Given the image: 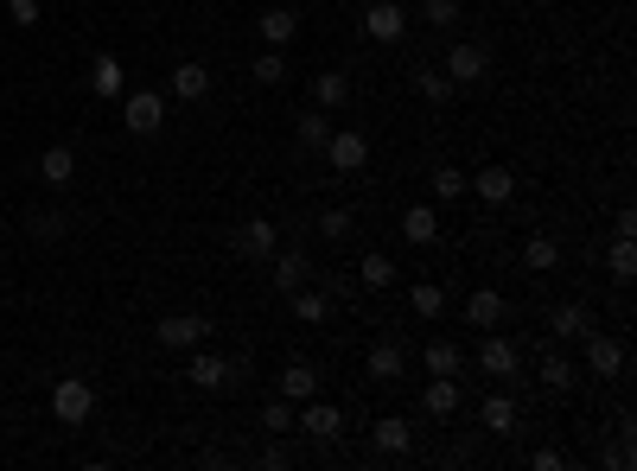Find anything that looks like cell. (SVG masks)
<instances>
[{"mask_svg": "<svg viewBox=\"0 0 637 471\" xmlns=\"http://www.w3.org/2000/svg\"><path fill=\"white\" fill-rule=\"evenodd\" d=\"M51 414H58L64 427H83V421L96 414V389H90L83 376H64L58 389H51Z\"/></svg>", "mask_w": 637, "mask_h": 471, "instance_id": "obj_1", "label": "cell"}, {"mask_svg": "<svg viewBox=\"0 0 637 471\" xmlns=\"http://www.w3.org/2000/svg\"><path fill=\"white\" fill-rule=\"evenodd\" d=\"M122 121H128V134L153 141V134L166 128V96H160V90H134V96L122 102Z\"/></svg>", "mask_w": 637, "mask_h": 471, "instance_id": "obj_2", "label": "cell"}, {"mask_svg": "<svg viewBox=\"0 0 637 471\" xmlns=\"http://www.w3.org/2000/svg\"><path fill=\"white\" fill-rule=\"evenodd\" d=\"M319 153L332 160V172H364L370 166V141L357 128H332V141H325Z\"/></svg>", "mask_w": 637, "mask_h": 471, "instance_id": "obj_3", "label": "cell"}, {"mask_svg": "<svg viewBox=\"0 0 637 471\" xmlns=\"http://www.w3.org/2000/svg\"><path fill=\"white\" fill-rule=\"evenodd\" d=\"M153 331H160V344H166V351H198V344L211 338V325H204L198 312H166V319L153 325Z\"/></svg>", "mask_w": 637, "mask_h": 471, "instance_id": "obj_4", "label": "cell"}, {"mask_svg": "<svg viewBox=\"0 0 637 471\" xmlns=\"http://www.w3.org/2000/svg\"><path fill=\"white\" fill-rule=\"evenodd\" d=\"M446 77H453V83H485L491 77V51L478 45V39L453 45V51H446Z\"/></svg>", "mask_w": 637, "mask_h": 471, "instance_id": "obj_5", "label": "cell"}, {"mask_svg": "<svg viewBox=\"0 0 637 471\" xmlns=\"http://www.w3.org/2000/svg\"><path fill=\"white\" fill-rule=\"evenodd\" d=\"M268 281H274V293H294V287H306V281H313V255H306V249L268 255Z\"/></svg>", "mask_w": 637, "mask_h": 471, "instance_id": "obj_6", "label": "cell"}, {"mask_svg": "<svg viewBox=\"0 0 637 471\" xmlns=\"http://www.w3.org/2000/svg\"><path fill=\"white\" fill-rule=\"evenodd\" d=\"M408 32V13H402V0H376V7L364 13V39H376V45H395Z\"/></svg>", "mask_w": 637, "mask_h": 471, "instance_id": "obj_7", "label": "cell"}, {"mask_svg": "<svg viewBox=\"0 0 637 471\" xmlns=\"http://www.w3.org/2000/svg\"><path fill=\"white\" fill-rule=\"evenodd\" d=\"M294 427L313 433V440H338V433H344V414L332 408V401H300V408H294Z\"/></svg>", "mask_w": 637, "mask_h": 471, "instance_id": "obj_8", "label": "cell"}, {"mask_svg": "<svg viewBox=\"0 0 637 471\" xmlns=\"http://www.w3.org/2000/svg\"><path fill=\"white\" fill-rule=\"evenodd\" d=\"M274 242H281V230H274L268 217H249L243 230H236V255H243V261H268Z\"/></svg>", "mask_w": 637, "mask_h": 471, "instance_id": "obj_9", "label": "cell"}, {"mask_svg": "<svg viewBox=\"0 0 637 471\" xmlns=\"http://www.w3.org/2000/svg\"><path fill=\"white\" fill-rule=\"evenodd\" d=\"M587 370L606 382V376H625V344L618 338H599V331H587Z\"/></svg>", "mask_w": 637, "mask_h": 471, "instance_id": "obj_10", "label": "cell"}, {"mask_svg": "<svg viewBox=\"0 0 637 471\" xmlns=\"http://www.w3.org/2000/svg\"><path fill=\"white\" fill-rule=\"evenodd\" d=\"M230 376H249V363H223L211 351H192V389H223Z\"/></svg>", "mask_w": 637, "mask_h": 471, "instance_id": "obj_11", "label": "cell"}, {"mask_svg": "<svg viewBox=\"0 0 637 471\" xmlns=\"http://www.w3.org/2000/svg\"><path fill=\"white\" fill-rule=\"evenodd\" d=\"M466 191H478L485 204H510L516 198V172L510 166H485V172H472V179H466Z\"/></svg>", "mask_w": 637, "mask_h": 471, "instance_id": "obj_12", "label": "cell"}, {"mask_svg": "<svg viewBox=\"0 0 637 471\" xmlns=\"http://www.w3.org/2000/svg\"><path fill=\"white\" fill-rule=\"evenodd\" d=\"M172 96H179V102H204V96H211V64L185 58L179 71H172Z\"/></svg>", "mask_w": 637, "mask_h": 471, "instance_id": "obj_13", "label": "cell"}, {"mask_svg": "<svg viewBox=\"0 0 637 471\" xmlns=\"http://www.w3.org/2000/svg\"><path fill=\"white\" fill-rule=\"evenodd\" d=\"M548 331H555V338H587V331H593L587 300H561L555 312H548Z\"/></svg>", "mask_w": 637, "mask_h": 471, "instance_id": "obj_14", "label": "cell"}, {"mask_svg": "<svg viewBox=\"0 0 637 471\" xmlns=\"http://www.w3.org/2000/svg\"><path fill=\"white\" fill-rule=\"evenodd\" d=\"M478 370H485V376H516V344L497 338V331H485V344H478Z\"/></svg>", "mask_w": 637, "mask_h": 471, "instance_id": "obj_15", "label": "cell"}, {"mask_svg": "<svg viewBox=\"0 0 637 471\" xmlns=\"http://www.w3.org/2000/svg\"><path fill=\"white\" fill-rule=\"evenodd\" d=\"M421 408L434 414V421H453V414H459V382H453V376H434V382L421 389Z\"/></svg>", "mask_w": 637, "mask_h": 471, "instance_id": "obj_16", "label": "cell"}, {"mask_svg": "<svg viewBox=\"0 0 637 471\" xmlns=\"http://www.w3.org/2000/svg\"><path fill=\"white\" fill-rule=\"evenodd\" d=\"M402 236L415 242V249H427V242L440 236V211H434V204H408V211H402Z\"/></svg>", "mask_w": 637, "mask_h": 471, "instance_id": "obj_17", "label": "cell"}, {"mask_svg": "<svg viewBox=\"0 0 637 471\" xmlns=\"http://www.w3.org/2000/svg\"><path fill=\"white\" fill-rule=\"evenodd\" d=\"M466 319H472L478 331H497V325H504V293H497V287H478L472 300H466Z\"/></svg>", "mask_w": 637, "mask_h": 471, "instance_id": "obj_18", "label": "cell"}, {"mask_svg": "<svg viewBox=\"0 0 637 471\" xmlns=\"http://www.w3.org/2000/svg\"><path fill=\"white\" fill-rule=\"evenodd\" d=\"M313 395H319V370H313V363H287V370H281V401L300 408V401H313Z\"/></svg>", "mask_w": 637, "mask_h": 471, "instance_id": "obj_19", "label": "cell"}, {"mask_svg": "<svg viewBox=\"0 0 637 471\" xmlns=\"http://www.w3.org/2000/svg\"><path fill=\"white\" fill-rule=\"evenodd\" d=\"M122 58H115V51H96V58H90V90L96 96H122Z\"/></svg>", "mask_w": 637, "mask_h": 471, "instance_id": "obj_20", "label": "cell"}, {"mask_svg": "<svg viewBox=\"0 0 637 471\" xmlns=\"http://www.w3.org/2000/svg\"><path fill=\"white\" fill-rule=\"evenodd\" d=\"M370 440H376V452H395V459H402V452L415 446V427H408L402 414H383V421H376V433H370Z\"/></svg>", "mask_w": 637, "mask_h": 471, "instance_id": "obj_21", "label": "cell"}, {"mask_svg": "<svg viewBox=\"0 0 637 471\" xmlns=\"http://www.w3.org/2000/svg\"><path fill=\"white\" fill-rule=\"evenodd\" d=\"M262 39L287 51V45L300 39V13H294V7H268V13H262Z\"/></svg>", "mask_w": 637, "mask_h": 471, "instance_id": "obj_22", "label": "cell"}, {"mask_svg": "<svg viewBox=\"0 0 637 471\" xmlns=\"http://www.w3.org/2000/svg\"><path fill=\"white\" fill-rule=\"evenodd\" d=\"M402 344H395V338H383V344H370V363H364V370H370V382H395V376H402Z\"/></svg>", "mask_w": 637, "mask_h": 471, "instance_id": "obj_23", "label": "cell"}, {"mask_svg": "<svg viewBox=\"0 0 637 471\" xmlns=\"http://www.w3.org/2000/svg\"><path fill=\"white\" fill-rule=\"evenodd\" d=\"M39 179H45V185H71V179H77V153H71V147H45V153H39Z\"/></svg>", "mask_w": 637, "mask_h": 471, "instance_id": "obj_24", "label": "cell"}, {"mask_svg": "<svg viewBox=\"0 0 637 471\" xmlns=\"http://www.w3.org/2000/svg\"><path fill=\"white\" fill-rule=\"evenodd\" d=\"M294 141H300L306 153H319L325 141H332V121H325V109H306V115H294Z\"/></svg>", "mask_w": 637, "mask_h": 471, "instance_id": "obj_25", "label": "cell"}, {"mask_svg": "<svg viewBox=\"0 0 637 471\" xmlns=\"http://www.w3.org/2000/svg\"><path fill=\"white\" fill-rule=\"evenodd\" d=\"M523 261H529V268H536V274H555V268H561V242L536 230V236L523 242Z\"/></svg>", "mask_w": 637, "mask_h": 471, "instance_id": "obj_26", "label": "cell"}, {"mask_svg": "<svg viewBox=\"0 0 637 471\" xmlns=\"http://www.w3.org/2000/svg\"><path fill=\"white\" fill-rule=\"evenodd\" d=\"M478 421H485L497 440H510V433H516V401H510V395H491L485 408H478Z\"/></svg>", "mask_w": 637, "mask_h": 471, "instance_id": "obj_27", "label": "cell"}, {"mask_svg": "<svg viewBox=\"0 0 637 471\" xmlns=\"http://www.w3.org/2000/svg\"><path fill=\"white\" fill-rule=\"evenodd\" d=\"M313 96H319V109H344V102H351V77H344V71H319Z\"/></svg>", "mask_w": 637, "mask_h": 471, "instance_id": "obj_28", "label": "cell"}, {"mask_svg": "<svg viewBox=\"0 0 637 471\" xmlns=\"http://www.w3.org/2000/svg\"><path fill=\"white\" fill-rule=\"evenodd\" d=\"M408 306H415V319H440V312H446V287L440 281H415V287H408Z\"/></svg>", "mask_w": 637, "mask_h": 471, "instance_id": "obj_29", "label": "cell"}, {"mask_svg": "<svg viewBox=\"0 0 637 471\" xmlns=\"http://www.w3.org/2000/svg\"><path fill=\"white\" fill-rule=\"evenodd\" d=\"M421 363H427V376H459V363H466V357H459V344L434 338V344L421 351Z\"/></svg>", "mask_w": 637, "mask_h": 471, "instance_id": "obj_30", "label": "cell"}, {"mask_svg": "<svg viewBox=\"0 0 637 471\" xmlns=\"http://www.w3.org/2000/svg\"><path fill=\"white\" fill-rule=\"evenodd\" d=\"M287 300H294V319H300V325H325V312H332V300L313 293V287H294Z\"/></svg>", "mask_w": 637, "mask_h": 471, "instance_id": "obj_31", "label": "cell"}, {"mask_svg": "<svg viewBox=\"0 0 637 471\" xmlns=\"http://www.w3.org/2000/svg\"><path fill=\"white\" fill-rule=\"evenodd\" d=\"M64 223H71V217L45 204V211H32V217H26V236H32V242H58V236H64Z\"/></svg>", "mask_w": 637, "mask_h": 471, "instance_id": "obj_32", "label": "cell"}, {"mask_svg": "<svg viewBox=\"0 0 637 471\" xmlns=\"http://www.w3.org/2000/svg\"><path fill=\"white\" fill-rule=\"evenodd\" d=\"M427 185H434V204L466 198V172H459V166H434V179H427Z\"/></svg>", "mask_w": 637, "mask_h": 471, "instance_id": "obj_33", "label": "cell"}, {"mask_svg": "<svg viewBox=\"0 0 637 471\" xmlns=\"http://www.w3.org/2000/svg\"><path fill=\"white\" fill-rule=\"evenodd\" d=\"M357 281L376 287V293L395 287V261H389V255H364V261H357Z\"/></svg>", "mask_w": 637, "mask_h": 471, "instance_id": "obj_34", "label": "cell"}, {"mask_svg": "<svg viewBox=\"0 0 637 471\" xmlns=\"http://www.w3.org/2000/svg\"><path fill=\"white\" fill-rule=\"evenodd\" d=\"M249 77H255V83H262V90H274V83H281V77H287V58H281V45H268V51H262V58H255V64H249Z\"/></svg>", "mask_w": 637, "mask_h": 471, "instance_id": "obj_35", "label": "cell"}, {"mask_svg": "<svg viewBox=\"0 0 637 471\" xmlns=\"http://www.w3.org/2000/svg\"><path fill=\"white\" fill-rule=\"evenodd\" d=\"M606 274H612L618 287H625L631 274H637V249H631V236H618V242H612V255H606Z\"/></svg>", "mask_w": 637, "mask_h": 471, "instance_id": "obj_36", "label": "cell"}, {"mask_svg": "<svg viewBox=\"0 0 637 471\" xmlns=\"http://www.w3.org/2000/svg\"><path fill=\"white\" fill-rule=\"evenodd\" d=\"M313 230H319L325 242H344V236H351V230H357V217H351V211H344V204H332V211H319V223H313Z\"/></svg>", "mask_w": 637, "mask_h": 471, "instance_id": "obj_37", "label": "cell"}, {"mask_svg": "<svg viewBox=\"0 0 637 471\" xmlns=\"http://www.w3.org/2000/svg\"><path fill=\"white\" fill-rule=\"evenodd\" d=\"M415 90H421L427 102H446V96H453V90H459V83H453V77H446V71H415Z\"/></svg>", "mask_w": 637, "mask_h": 471, "instance_id": "obj_38", "label": "cell"}, {"mask_svg": "<svg viewBox=\"0 0 637 471\" xmlns=\"http://www.w3.org/2000/svg\"><path fill=\"white\" fill-rule=\"evenodd\" d=\"M542 389H574V363H567V357H542Z\"/></svg>", "mask_w": 637, "mask_h": 471, "instance_id": "obj_39", "label": "cell"}, {"mask_svg": "<svg viewBox=\"0 0 637 471\" xmlns=\"http://www.w3.org/2000/svg\"><path fill=\"white\" fill-rule=\"evenodd\" d=\"M262 427H268V433H294V401H281V395H274L268 408H262Z\"/></svg>", "mask_w": 637, "mask_h": 471, "instance_id": "obj_40", "label": "cell"}, {"mask_svg": "<svg viewBox=\"0 0 637 471\" xmlns=\"http://www.w3.org/2000/svg\"><path fill=\"white\" fill-rule=\"evenodd\" d=\"M421 20H427V26H440V32H446V26H459V0H427Z\"/></svg>", "mask_w": 637, "mask_h": 471, "instance_id": "obj_41", "label": "cell"}, {"mask_svg": "<svg viewBox=\"0 0 637 471\" xmlns=\"http://www.w3.org/2000/svg\"><path fill=\"white\" fill-rule=\"evenodd\" d=\"M7 13L13 26H39V0H7Z\"/></svg>", "mask_w": 637, "mask_h": 471, "instance_id": "obj_42", "label": "cell"}, {"mask_svg": "<svg viewBox=\"0 0 637 471\" xmlns=\"http://www.w3.org/2000/svg\"><path fill=\"white\" fill-rule=\"evenodd\" d=\"M529 465H536V471H561L567 459H561V452H555V446H542V452H536V459H529Z\"/></svg>", "mask_w": 637, "mask_h": 471, "instance_id": "obj_43", "label": "cell"}, {"mask_svg": "<svg viewBox=\"0 0 637 471\" xmlns=\"http://www.w3.org/2000/svg\"><path fill=\"white\" fill-rule=\"evenodd\" d=\"M0 96H7V83H0Z\"/></svg>", "mask_w": 637, "mask_h": 471, "instance_id": "obj_44", "label": "cell"}]
</instances>
